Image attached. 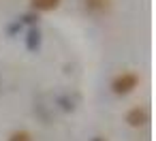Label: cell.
Here are the masks:
<instances>
[{"label":"cell","instance_id":"cell-2","mask_svg":"<svg viewBox=\"0 0 156 141\" xmlns=\"http://www.w3.org/2000/svg\"><path fill=\"white\" fill-rule=\"evenodd\" d=\"M147 120H150V113H147L145 107H133V109H128V113H126V124L133 126V128L145 126Z\"/></svg>","mask_w":156,"mask_h":141},{"label":"cell","instance_id":"cell-6","mask_svg":"<svg viewBox=\"0 0 156 141\" xmlns=\"http://www.w3.org/2000/svg\"><path fill=\"white\" fill-rule=\"evenodd\" d=\"M7 141H34V139H32V135H30L28 130L20 128V130H13V132L9 135V139H7Z\"/></svg>","mask_w":156,"mask_h":141},{"label":"cell","instance_id":"cell-5","mask_svg":"<svg viewBox=\"0 0 156 141\" xmlns=\"http://www.w3.org/2000/svg\"><path fill=\"white\" fill-rule=\"evenodd\" d=\"M62 0H30V7L34 13H41V11H54L60 7Z\"/></svg>","mask_w":156,"mask_h":141},{"label":"cell","instance_id":"cell-8","mask_svg":"<svg viewBox=\"0 0 156 141\" xmlns=\"http://www.w3.org/2000/svg\"><path fill=\"white\" fill-rule=\"evenodd\" d=\"M17 30H22V24H20V19H15V22H13L9 28H7V34H9V37H13Z\"/></svg>","mask_w":156,"mask_h":141},{"label":"cell","instance_id":"cell-4","mask_svg":"<svg viewBox=\"0 0 156 141\" xmlns=\"http://www.w3.org/2000/svg\"><path fill=\"white\" fill-rule=\"evenodd\" d=\"M83 7L92 15H105L111 9V0H83Z\"/></svg>","mask_w":156,"mask_h":141},{"label":"cell","instance_id":"cell-7","mask_svg":"<svg viewBox=\"0 0 156 141\" xmlns=\"http://www.w3.org/2000/svg\"><path fill=\"white\" fill-rule=\"evenodd\" d=\"M37 22H39V13H26V15H22L20 17V24L24 26V24H28V26H37Z\"/></svg>","mask_w":156,"mask_h":141},{"label":"cell","instance_id":"cell-3","mask_svg":"<svg viewBox=\"0 0 156 141\" xmlns=\"http://www.w3.org/2000/svg\"><path fill=\"white\" fill-rule=\"evenodd\" d=\"M43 43V34L39 30V26H30L26 30V49L28 51H39Z\"/></svg>","mask_w":156,"mask_h":141},{"label":"cell","instance_id":"cell-1","mask_svg":"<svg viewBox=\"0 0 156 141\" xmlns=\"http://www.w3.org/2000/svg\"><path fill=\"white\" fill-rule=\"evenodd\" d=\"M137 86H139V75H137V73H120V75H115L113 81H111V90H113V94H118V96L130 94Z\"/></svg>","mask_w":156,"mask_h":141},{"label":"cell","instance_id":"cell-9","mask_svg":"<svg viewBox=\"0 0 156 141\" xmlns=\"http://www.w3.org/2000/svg\"><path fill=\"white\" fill-rule=\"evenodd\" d=\"M92 141H105V139H101V137H94V139H92Z\"/></svg>","mask_w":156,"mask_h":141}]
</instances>
